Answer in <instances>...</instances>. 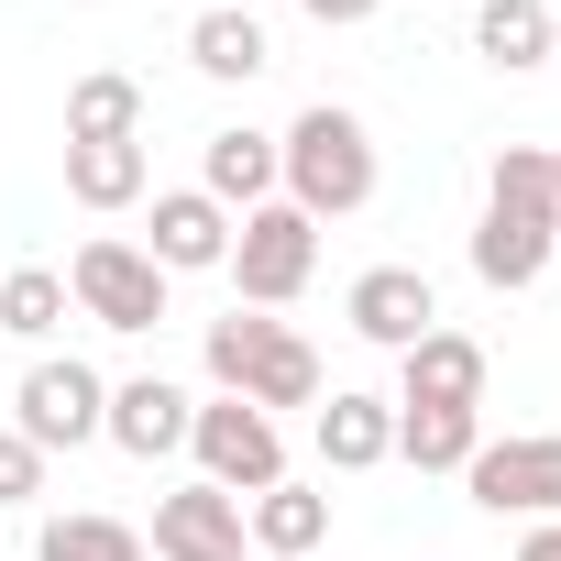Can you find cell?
<instances>
[{
    "mask_svg": "<svg viewBox=\"0 0 561 561\" xmlns=\"http://www.w3.org/2000/svg\"><path fill=\"white\" fill-rule=\"evenodd\" d=\"M375 133H364V111H342V100H309L287 133H275V198L287 209H309V220H353V209H375Z\"/></svg>",
    "mask_w": 561,
    "mask_h": 561,
    "instance_id": "cell-1",
    "label": "cell"
},
{
    "mask_svg": "<svg viewBox=\"0 0 561 561\" xmlns=\"http://www.w3.org/2000/svg\"><path fill=\"white\" fill-rule=\"evenodd\" d=\"M198 364H209V386L220 397H242V408H320V353L275 320V309H231V320H209V342H198Z\"/></svg>",
    "mask_w": 561,
    "mask_h": 561,
    "instance_id": "cell-2",
    "label": "cell"
},
{
    "mask_svg": "<svg viewBox=\"0 0 561 561\" xmlns=\"http://www.w3.org/2000/svg\"><path fill=\"white\" fill-rule=\"evenodd\" d=\"M231 309H298L309 298V275H320V220L287 209V198H264L231 220Z\"/></svg>",
    "mask_w": 561,
    "mask_h": 561,
    "instance_id": "cell-3",
    "label": "cell"
},
{
    "mask_svg": "<svg viewBox=\"0 0 561 561\" xmlns=\"http://www.w3.org/2000/svg\"><path fill=\"white\" fill-rule=\"evenodd\" d=\"M100 419H111V375H100V364H78V353H34V364H23L12 430H23L45 462H56V451H89Z\"/></svg>",
    "mask_w": 561,
    "mask_h": 561,
    "instance_id": "cell-4",
    "label": "cell"
},
{
    "mask_svg": "<svg viewBox=\"0 0 561 561\" xmlns=\"http://www.w3.org/2000/svg\"><path fill=\"white\" fill-rule=\"evenodd\" d=\"M67 298H78L100 331L144 342V331L165 320V264H154L144 242H122V231H89V242L67 253Z\"/></svg>",
    "mask_w": 561,
    "mask_h": 561,
    "instance_id": "cell-5",
    "label": "cell"
},
{
    "mask_svg": "<svg viewBox=\"0 0 561 561\" xmlns=\"http://www.w3.org/2000/svg\"><path fill=\"white\" fill-rule=\"evenodd\" d=\"M187 451H198V484H220V495L287 484V430H275L264 408H242V397H209V408L187 419Z\"/></svg>",
    "mask_w": 561,
    "mask_h": 561,
    "instance_id": "cell-6",
    "label": "cell"
},
{
    "mask_svg": "<svg viewBox=\"0 0 561 561\" xmlns=\"http://www.w3.org/2000/svg\"><path fill=\"white\" fill-rule=\"evenodd\" d=\"M462 495L484 506V517H561V440L550 430H517V440H484L473 462H462Z\"/></svg>",
    "mask_w": 561,
    "mask_h": 561,
    "instance_id": "cell-7",
    "label": "cell"
},
{
    "mask_svg": "<svg viewBox=\"0 0 561 561\" xmlns=\"http://www.w3.org/2000/svg\"><path fill=\"white\" fill-rule=\"evenodd\" d=\"M342 320H353L375 353H408L419 331H440V287H430L419 264H364L353 298H342Z\"/></svg>",
    "mask_w": 561,
    "mask_h": 561,
    "instance_id": "cell-8",
    "label": "cell"
},
{
    "mask_svg": "<svg viewBox=\"0 0 561 561\" xmlns=\"http://www.w3.org/2000/svg\"><path fill=\"white\" fill-rule=\"evenodd\" d=\"M154 561H242L253 539H242V495H220V484H176V495H154V539H144Z\"/></svg>",
    "mask_w": 561,
    "mask_h": 561,
    "instance_id": "cell-9",
    "label": "cell"
},
{
    "mask_svg": "<svg viewBox=\"0 0 561 561\" xmlns=\"http://www.w3.org/2000/svg\"><path fill=\"white\" fill-rule=\"evenodd\" d=\"M550 242H561V209H506V198H484V220H473V275H484L495 298H517V287L550 275Z\"/></svg>",
    "mask_w": 561,
    "mask_h": 561,
    "instance_id": "cell-10",
    "label": "cell"
},
{
    "mask_svg": "<svg viewBox=\"0 0 561 561\" xmlns=\"http://www.w3.org/2000/svg\"><path fill=\"white\" fill-rule=\"evenodd\" d=\"M187 419H198V397H187V386H165V375H122V386H111L100 440H111V451H133V462H165V451H187Z\"/></svg>",
    "mask_w": 561,
    "mask_h": 561,
    "instance_id": "cell-11",
    "label": "cell"
},
{
    "mask_svg": "<svg viewBox=\"0 0 561 561\" xmlns=\"http://www.w3.org/2000/svg\"><path fill=\"white\" fill-rule=\"evenodd\" d=\"M165 275H220L231 264V209L209 187H154V242H144Z\"/></svg>",
    "mask_w": 561,
    "mask_h": 561,
    "instance_id": "cell-12",
    "label": "cell"
},
{
    "mask_svg": "<svg viewBox=\"0 0 561 561\" xmlns=\"http://www.w3.org/2000/svg\"><path fill=\"white\" fill-rule=\"evenodd\" d=\"M397 408H484V342L473 331H419L397 353Z\"/></svg>",
    "mask_w": 561,
    "mask_h": 561,
    "instance_id": "cell-13",
    "label": "cell"
},
{
    "mask_svg": "<svg viewBox=\"0 0 561 561\" xmlns=\"http://www.w3.org/2000/svg\"><path fill=\"white\" fill-rule=\"evenodd\" d=\"M242 539L264 550V561H320V539H331V495L320 484H264V495H242Z\"/></svg>",
    "mask_w": 561,
    "mask_h": 561,
    "instance_id": "cell-14",
    "label": "cell"
},
{
    "mask_svg": "<svg viewBox=\"0 0 561 561\" xmlns=\"http://www.w3.org/2000/svg\"><path fill=\"white\" fill-rule=\"evenodd\" d=\"M320 462H331V473H375V462H397V397L331 386V408H320Z\"/></svg>",
    "mask_w": 561,
    "mask_h": 561,
    "instance_id": "cell-15",
    "label": "cell"
},
{
    "mask_svg": "<svg viewBox=\"0 0 561 561\" xmlns=\"http://www.w3.org/2000/svg\"><path fill=\"white\" fill-rule=\"evenodd\" d=\"M198 187L242 220V209H264L275 198V133H253V122H231V133H209L198 144Z\"/></svg>",
    "mask_w": 561,
    "mask_h": 561,
    "instance_id": "cell-16",
    "label": "cell"
},
{
    "mask_svg": "<svg viewBox=\"0 0 561 561\" xmlns=\"http://www.w3.org/2000/svg\"><path fill=\"white\" fill-rule=\"evenodd\" d=\"M187 67H198V78H220V89H253V78L275 67L264 12H220V0H209V12L187 23Z\"/></svg>",
    "mask_w": 561,
    "mask_h": 561,
    "instance_id": "cell-17",
    "label": "cell"
},
{
    "mask_svg": "<svg viewBox=\"0 0 561 561\" xmlns=\"http://www.w3.org/2000/svg\"><path fill=\"white\" fill-rule=\"evenodd\" d=\"M67 144H144V78L89 67V78L67 89Z\"/></svg>",
    "mask_w": 561,
    "mask_h": 561,
    "instance_id": "cell-18",
    "label": "cell"
},
{
    "mask_svg": "<svg viewBox=\"0 0 561 561\" xmlns=\"http://www.w3.org/2000/svg\"><path fill=\"white\" fill-rule=\"evenodd\" d=\"M154 187V154L144 144H67V198L78 209H133Z\"/></svg>",
    "mask_w": 561,
    "mask_h": 561,
    "instance_id": "cell-19",
    "label": "cell"
},
{
    "mask_svg": "<svg viewBox=\"0 0 561 561\" xmlns=\"http://www.w3.org/2000/svg\"><path fill=\"white\" fill-rule=\"evenodd\" d=\"M473 451H484V408H397V462L462 473Z\"/></svg>",
    "mask_w": 561,
    "mask_h": 561,
    "instance_id": "cell-20",
    "label": "cell"
},
{
    "mask_svg": "<svg viewBox=\"0 0 561 561\" xmlns=\"http://www.w3.org/2000/svg\"><path fill=\"white\" fill-rule=\"evenodd\" d=\"M473 56L484 67H550V0H473Z\"/></svg>",
    "mask_w": 561,
    "mask_h": 561,
    "instance_id": "cell-21",
    "label": "cell"
},
{
    "mask_svg": "<svg viewBox=\"0 0 561 561\" xmlns=\"http://www.w3.org/2000/svg\"><path fill=\"white\" fill-rule=\"evenodd\" d=\"M34 561H144V528L100 517V506H67V517L34 528Z\"/></svg>",
    "mask_w": 561,
    "mask_h": 561,
    "instance_id": "cell-22",
    "label": "cell"
},
{
    "mask_svg": "<svg viewBox=\"0 0 561 561\" xmlns=\"http://www.w3.org/2000/svg\"><path fill=\"white\" fill-rule=\"evenodd\" d=\"M67 275L56 264H12V275H0V331H12V342H56L67 331Z\"/></svg>",
    "mask_w": 561,
    "mask_h": 561,
    "instance_id": "cell-23",
    "label": "cell"
},
{
    "mask_svg": "<svg viewBox=\"0 0 561 561\" xmlns=\"http://www.w3.org/2000/svg\"><path fill=\"white\" fill-rule=\"evenodd\" d=\"M484 198H506V209H561V187H550V144H506V154L484 165Z\"/></svg>",
    "mask_w": 561,
    "mask_h": 561,
    "instance_id": "cell-24",
    "label": "cell"
},
{
    "mask_svg": "<svg viewBox=\"0 0 561 561\" xmlns=\"http://www.w3.org/2000/svg\"><path fill=\"white\" fill-rule=\"evenodd\" d=\"M34 495H45V451L23 430H0V506H34Z\"/></svg>",
    "mask_w": 561,
    "mask_h": 561,
    "instance_id": "cell-25",
    "label": "cell"
},
{
    "mask_svg": "<svg viewBox=\"0 0 561 561\" xmlns=\"http://www.w3.org/2000/svg\"><path fill=\"white\" fill-rule=\"evenodd\" d=\"M298 12H309L320 34H353V23H375V12H386V0H298Z\"/></svg>",
    "mask_w": 561,
    "mask_h": 561,
    "instance_id": "cell-26",
    "label": "cell"
},
{
    "mask_svg": "<svg viewBox=\"0 0 561 561\" xmlns=\"http://www.w3.org/2000/svg\"><path fill=\"white\" fill-rule=\"evenodd\" d=\"M517 561H561V517H539V528L517 539Z\"/></svg>",
    "mask_w": 561,
    "mask_h": 561,
    "instance_id": "cell-27",
    "label": "cell"
},
{
    "mask_svg": "<svg viewBox=\"0 0 561 561\" xmlns=\"http://www.w3.org/2000/svg\"><path fill=\"white\" fill-rule=\"evenodd\" d=\"M220 12H264V0H220Z\"/></svg>",
    "mask_w": 561,
    "mask_h": 561,
    "instance_id": "cell-28",
    "label": "cell"
},
{
    "mask_svg": "<svg viewBox=\"0 0 561 561\" xmlns=\"http://www.w3.org/2000/svg\"><path fill=\"white\" fill-rule=\"evenodd\" d=\"M550 187H561V144H550Z\"/></svg>",
    "mask_w": 561,
    "mask_h": 561,
    "instance_id": "cell-29",
    "label": "cell"
},
{
    "mask_svg": "<svg viewBox=\"0 0 561 561\" xmlns=\"http://www.w3.org/2000/svg\"><path fill=\"white\" fill-rule=\"evenodd\" d=\"M550 56H561V12H550Z\"/></svg>",
    "mask_w": 561,
    "mask_h": 561,
    "instance_id": "cell-30",
    "label": "cell"
},
{
    "mask_svg": "<svg viewBox=\"0 0 561 561\" xmlns=\"http://www.w3.org/2000/svg\"><path fill=\"white\" fill-rule=\"evenodd\" d=\"M550 264H561V242H550Z\"/></svg>",
    "mask_w": 561,
    "mask_h": 561,
    "instance_id": "cell-31",
    "label": "cell"
}]
</instances>
